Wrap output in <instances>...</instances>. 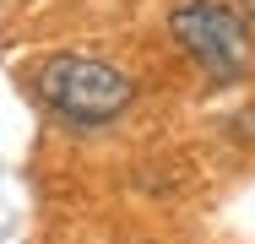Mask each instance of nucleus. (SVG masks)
<instances>
[{
	"label": "nucleus",
	"instance_id": "f257e3e1",
	"mask_svg": "<svg viewBox=\"0 0 255 244\" xmlns=\"http://www.w3.org/2000/svg\"><path fill=\"white\" fill-rule=\"evenodd\" d=\"M33 93L71 125H114L136 103V82L98 54H49L33 71Z\"/></svg>",
	"mask_w": 255,
	"mask_h": 244
},
{
	"label": "nucleus",
	"instance_id": "f03ea898",
	"mask_svg": "<svg viewBox=\"0 0 255 244\" xmlns=\"http://www.w3.org/2000/svg\"><path fill=\"white\" fill-rule=\"evenodd\" d=\"M168 38L212 82H245L255 71L250 16L239 5H228V0H174L168 5Z\"/></svg>",
	"mask_w": 255,
	"mask_h": 244
},
{
	"label": "nucleus",
	"instance_id": "7ed1b4c3",
	"mask_svg": "<svg viewBox=\"0 0 255 244\" xmlns=\"http://www.w3.org/2000/svg\"><path fill=\"white\" fill-rule=\"evenodd\" d=\"M234 5H239V11H245V16L255 22V0H234Z\"/></svg>",
	"mask_w": 255,
	"mask_h": 244
}]
</instances>
